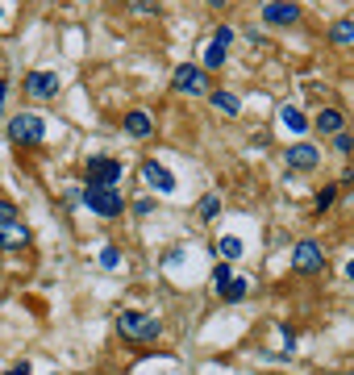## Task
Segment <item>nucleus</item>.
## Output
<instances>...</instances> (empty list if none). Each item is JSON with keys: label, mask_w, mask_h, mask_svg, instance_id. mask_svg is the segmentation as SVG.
I'll list each match as a JSON object with an SVG mask.
<instances>
[{"label": "nucleus", "mask_w": 354, "mask_h": 375, "mask_svg": "<svg viewBox=\"0 0 354 375\" xmlns=\"http://www.w3.org/2000/svg\"><path fill=\"white\" fill-rule=\"evenodd\" d=\"M117 333L126 338V342H154L163 326L154 321V317H146V313H138V309H126L121 317H117Z\"/></svg>", "instance_id": "obj_1"}, {"label": "nucleus", "mask_w": 354, "mask_h": 375, "mask_svg": "<svg viewBox=\"0 0 354 375\" xmlns=\"http://www.w3.org/2000/svg\"><path fill=\"white\" fill-rule=\"evenodd\" d=\"M8 142L13 146H38V142H46V121L38 113H17L8 121Z\"/></svg>", "instance_id": "obj_2"}, {"label": "nucleus", "mask_w": 354, "mask_h": 375, "mask_svg": "<svg viewBox=\"0 0 354 375\" xmlns=\"http://www.w3.org/2000/svg\"><path fill=\"white\" fill-rule=\"evenodd\" d=\"M121 159H113V154H96V159H88V167H84V180H88L92 188H117V180H121Z\"/></svg>", "instance_id": "obj_3"}, {"label": "nucleus", "mask_w": 354, "mask_h": 375, "mask_svg": "<svg viewBox=\"0 0 354 375\" xmlns=\"http://www.w3.org/2000/svg\"><path fill=\"white\" fill-rule=\"evenodd\" d=\"M213 288H217V296H221L225 305H238V300H246L250 280H246V276H233L225 263H217V267H213Z\"/></svg>", "instance_id": "obj_4"}, {"label": "nucleus", "mask_w": 354, "mask_h": 375, "mask_svg": "<svg viewBox=\"0 0 354 375\" xmlns=\"http://www.w3.org/2000/svg\"><path fill=\"white\" fill-rule=\"evenodd\" d=\"M84 204H88L96 217H117L121 209H126V200H121V192L117 188H84Z\"/></svg>", "instance_id": "obj_5"}, {"label": "nucleus", "mask_w": 354, "mask_h": 375, "mask_svg": "<svg viewBox=\"0 0 354 375\" xmlns=\"http://www.w3.org/2000/svg\"><path fill=\"white\" fill-rule=\"evenodd\" d=\"M292 267H296V276H317L321 267H325V250H321V242H296V250H292Z\"/></svg>", "instance_id": "obj_6"}, {"label": "nucleus", "mask_w": 354, "mask_h": 375, "mask_svg": "<svg viewBox=\"0 0 354 375\" xmlns=\"http://www.w3.org/2000/svg\"><path fill=\"white\" fill-rule=\"evenodd\" d=\"M171 84H176V92H183V96H205L209 92V75H205V67H196V63H183Z\"/></svg>", "instance_id": "obj_7"}, {"label": "nucleus", "mask_w": 354, "mask_h": 375, "mask_svg": "<svg viewBox=\"0 0 354 375\" xmlns=\"http://www.w3.org/2000/svg\"><path fill=\"white\" fill-rule=\"evenodd\" d=\"M288 167H292V171H317V167H321V150H317L312 142L288 146Z\"/></svg>", "instance_id": "obj_8"}, {"label": "nucleus", "mask_w": 354, "mask_h": 375, "mask_svg": "<svg viewBox=\"0 0 354 375\" xmlns=\"http://www.w3.org/2000/svg\"><path fill=\"white\" fill-rule=\"evenodd\" d=\"M54 92H59V75L54 71H30L25 75V96L30 100H50Z\"/></svg>", "instance_id": "obj_9"}, {"label": "nucleus", "mask_w": 354, "mask_h": 375, "mask_svg": "<svg viewBox=\"0 0 354 375\" xmlns=\"http://www.w3.org/2000/svg\"><path fill=\"white\" fill-rule=\"evenodd\" d=\"M263 21L267 25H296L300 21V8L292 0H271V4H263Z\"/></svg>", "instance_id": "obj_10"}, {"label": "nucleus", "mask_w": 354, "mask_h": 375, "mask_svg": "<svg viewBox=\"0 0 354 375\" xmlns=\"http://www.w3.org/2000/svg\"><path fill=\"white\" fill-rule=\"evenodd\" d=\"M142 180L154 188V192H176V176H171L163 163H154V159H146V163H142Z\"/></svg>", "instance_id": "obj_11"}, {"label": "nucleus", "mask_w": 354, "mask_h": 375, "mask_svg": "<svg viewBox=\"0 0 354 375\" xmlns=\"http://www.w3.org/2000/svg\"><path fill=\"white\" fill-rule=\"evenodd\" d=\"M126 134H130V138H150V134H154V117H150L146 109H130V113H126Z\"/></svg>", "instance_id": "obj_12"}, {"label": "nucleus", "mask_w": 354, "mask_h": 375, "mask_svg": "<svg viewBox=\"0 0 354 375\" xmlns=\"http://www.w3.org/2000/svg\"><path fill=\"white\" fill-rule=\"evenodd\" d=\"M25 246H30V230L25 226H17V221L0 226V250H25Z\"/></svg>", "instance_id": "obj_13"}, {"label": "nucleus", "mask_w": 354, "mask_h": 375, "mask_svg": "<svg viewBox=\"0 0 354 375\" xmlns=\"http://www.w3.org/2000/svg\"><path fill=\"white\" fill-rule=\"evenodd\" d=\"M342 125H346V117H342L338 109H325V113L317 117V130H321V134H342Z\"/></svg>", "instance_id": "obj_14"}, {"label": "nucleus", "mask_w": 354, "mask_h": 375, "mask_svg": "<svg viewBox=\"0 0 354 375\" xmlns=\"http://www.w3.org/2000/svg\"><path fill=\"white\" fill-rule=\"evenodd\" d=\"M283 125H288L292 134H305V130H309V117H305L296 104H288V109H283Z\"/></svg>", "instance_id": "obj_15"}, {"label": "nucleus", "mask_w": 354, "mask_h": 375, "mask_svg": "<svg viewBox=\"0 0 354 375\" xmlns=\"http://www.w3.org/2000/svg\"><path fill=\"white\" fill-rule=\"evenodd\" d=\"M213 109H221L225 117H238V113H242V104H238L233 92H213Z\"/></svg>", "instance_id": "obj_16"}, {"label": "nucleus", "mask_w": 354, "mask_h": 375, "mask_svg": "<svg viewBox=\"0 0 354 375\" xmlns=\"http://www.w3.org/2000/svg\"><path fill=\"white\" fill-rule=\"evenodd\" d=\"M329 42H338V47L354 42V21H334V30H329Z\"/></svg>", "instance_id": "obj_17"}, {"label": "nucleus", "mask_w": 354, "mask_h": 375, "mask_svg": "<svg viewBox=\"0 0 354 375\" xmlns=\"http://www.w3.org/2000/svg\"><path fill=\"white\" fill-rule=\"evenodd\" d=\"M217 254H221V259H242V242H238L233 234L217 238Z\"/></svg>", "instance_id": "obj_18"}, {"label": "nucleus", "mask_w": 354, "mask_h": 375, "mask_svg": "<svg viewBox=\"0 0 354 375\" xmlns=\"http://www.w3.org/2000/svg\"><path fill=\"white\" fill-rule=\"evenodd\" d=\"M196 213H200V221H213V217L221 213V196H205V200L196 204Z\"/></svg>", "instance_id": "obj_19"}, {"label": "nucleus", "mask_w": 354, "mask_h": 375, "mask_svg": "<svg viewBox=\"0 0 354 375\" xmlns=\"http://www.w3.org/2000/svg\"><path fill=\"white\" fill-rule=\"evenodd\" d=\"M221 63H225V47H221V42H209V47H205V67H209V71H217Z\"/></svg>", "instance_id": "obj_20"}, {"label": "nucleus", "mask_w": 354, "mask_h": 375, "mask_svg": "<svg viewBox=\"0 0 354 375\" xmlns=\"http://www.w3.org/2000/svg\"><path fill=\"white\" fill-rule=\"evenodd\" d=\"M334 200H338V188H334V184H329V188H321V192H317V213L334 209Z\"/></svg>", "instance_id": "obj_21"}, {"label": "nucleus", "mask_w": 354, "mask_h": 375, "mask_svg": "<svg viewBox=\"0 0 354 375\" xmlns=\"http://www.w3.org/2000/svg\"><path fill=\"white\" fill-rule=\"evenodd\" d=\"M117 263H121V250L117 246H104L100 250V267H117Z\"/></svg>", "instance_id": "obj_22"}, {"label": "nucleus", "mask_w": 354, "mask_h": 375, "mask_svg": "<svg viewBox=\"0 0 354 375\" xmlns=\"http://www.w3.org/2000/svg\"><path fill=\"white\" fill-rule=\"evenodd\" d=\"M334 150H338V154H350V150H354V138L346 134V130H342V134H334Z\"/></svg>", "instance_id": "obj_23"}, {"label": "nucleus", "mask_w": 354, "mask_h": 375, "mask_svg": "<svg viewBox=\"0 0 354 375\" xmlns=\"http://www.w3.org/2000/svg\"><path fill=\"white\" fill-rule=\"evenodd\" d=\"M213 42H221V47L229 50V42H233V30H229V25H217V34H213Z\"/></svg>", "instance_id": "obj_24"}, {"label": "nucleus", "mask_w": 354, "mask_h": 375, "mask_svg": "<svg viewBox=\"0 0 354 375\" xmlns=\"http://www.w3.org/2000/svg\"><path fill=\"white\" fill-rule=\"evenodd\" d=\"M8 221H17V209L8 200H0V226H8Z\"/></svg>", "instance_id": "obj_25"}, {"label": "nucleus", "mask_w": 354, "mask_h": 375, "mask_svg": "<svg viewBox=\"0 0 354 375\" xmlns=\"http://www.w3.org/2000/svg\"><path fill=\"white\" fill-rule=\"evenodd\" d=\"M150 209H154V200H146V196H142V200H133V213H142V217H146Z\"/></svg>", "instance_id": "obj_26"}, {"label": "nucleus", "mask_w": 354, "mask_h": 375, "mask_svg": "<svg viewBox=\"0 0 354 375\" xmlns=\"http://www.w3.org/2000/svg\"><path fill=\"white\" fill-rule=\"evenodd\" d=\"M4 375H30V363H13Z\"/></svg>", "instance_id": "obj_27"}, {"label": "nucleus", "mask_w": 354, "mask_h": 375, "mask_svg": "<svg viewBox=\"0 0 354 375\" xmlns=\"http://www.w3.org/2000/svg\"><path fill=\"white\" fill-rule=\"evenodd\" d=\"M4 100H8V80H0V117H4Z\"/></svg>", "instance_id": "obj_28"}, {"label": "nucleus", "mask_w": 354, "mask_h": 375, "mask_svg": "<svg viewBox=\"0 0 354 375\" xmlns=\"http://www.w3.org/2000/svg\"><path fill=\"white\" fill-rule=\"evenodd\" d=\"M342 188H354V167H346V176H342Z\"/></svg>", "instance_id": "obj_29"}, {"label": "nucleus", "mask_w": 354, "mask_h": 375, "mask_svg": "<svg viewBox=\"0 0 354 375\" xmlns=\"http://www.w3.org/2000/svg\"><path fill=\"white\" fill-rule=\"evenodd\" d=\"M346 280H350V283H354V263H350V267H346Z\"/></svg>", "instance_id": "obj_30"}, {"label": "nucleus", "mask_w": 354, "mask_h": 375, "mask_svg": "<svg viewBox=\"0 0 354 375\" xmlns=\"http://www.w3.org/2000/svg\"><path fill=\"white\" fill-rule=\"evenodd\" d=\"M0 13H4V8H0Z\"/></svg>", "instance_id": "obj_31"}]
</instances>
